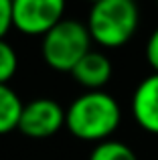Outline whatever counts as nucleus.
Segmentation results:
<instances>
[{"mask_svg": "<svg viewBox=\"0 0 158 160\" xmlns=\"http://www.w3.org/2000/svg\"><path fill=\"white\" fill-rule=\"evenodd\" d=\"M132 116L142 130L158 134V73L144 77L134 89Z\"/></svg>", "mask_w": 158, "mask_h": 160, "instance_id": "nucleus-6", "label": "nucleus"}, {"mask_svg": "<svg viewBox=\"0 0 158 160\" xmlns=\"http://www.w3.org/2000/svg\"><path fill=\"white\" fill-rule=\"evenodd\" d=\"M89 2H91V4H95V2H99V0H89Z\"/></svg>", "mask_w": 158, "mask_h": 160, "instance_id": "nucleus-13", "label": "nucleus"}, {"mask_svg": "<svg viewBox=\"0 0 158 160\" xmlns=\"http://www.w3.org/2000/svg\"><path fill=\"white\" fill-rule=\"evenodd\" d=\"M122 109L106 91H85L65 109V126L79 140L106 142L118 130Z\"/></svg>", "mask_w": 158, "mask_h": 160, "instance_id": "nucleus-1", "label": "nucleus"}, {"mask_svg": "<svg viewBox=\"0 0 158 160\" xmlns=\"http://www.w3.org/2000/svg\"><path fill=\"white\" fill-rule=\"evenodd\" d=\"M156 4H158V0H156Z\"/></svg>", "mask_w": 158, "mask_h": 160, "instance_id": "nucleus-15", "label": "nucleus"}, {"mask_svg": "<svg viewBox=\"0 0 158 160\" xmlns=\"http://www.w3.org/2000/svg\"><path fill=\"white\" fill-rule=\"evenodd\" d=\"M132 2H136V0H132Z\"/></svg>", "mask_w": 158, "mask_h": 160, "instance_id": "nucleus-14", "label": "nucleus"}, {"mask_svg": "<svg viewBox=\"0 0 158 160\" xmlns=\"http://www.w3.org/2000/svg\"><path fill=\"white\" fill-rule=\"evenodd\" d=\"M18 69V57L12 45L0 39V83H8Z\"/></svg>", "mask_w": 158, "mask_h": 160, "instance_id": "nucleus-10", "label": "nucleus"}, {"mask_svg": "<svg viewBox=\"0 0 158 160\" xmlns=\"http://www.w3.org/2000/svg\"><path fill=\"white\" fill-rule=\"evenodd\" d=\"M12 28V0H0V39Z\"/></svg>", "mask_w": 158, "mask_h": 160, "instance_id": "nucleus-11", "label": "nucleus"}, {"mask_svg": "<svg viewBox=\"0 0 158 160\" xmlns=\"http://www.w3.org/2000/svg\"><path fill=\"white\" fill-rule=\"evenodd\" d=\"M63 14L65 0H12V27L24 35L45 37Z\"/></svg>", "mask_w": 158, "mask_h": 160, "instance_id": "nucleus-4", "label": "nucleus"}, {"mask_svg": "<svg viewBox=\"0 0 158 160\" xmlns=\"http://www.w3.org/2000/svg\"><path fill=\"white\" fill-rule=\"evenodd\" d=\"M146 61L152 67V71L158 73V28H154V32L146 43Z\"/></svg>", "mask_w": 158, "mask_h": 160, "instance_id": "nucleus-12", "label": "nucleus"}, {"mask_svg": "<svg viewBox=\"0 0 158 160\" xmlns=\"http://www.w3.org/2000/svg\"><path fill=\"white\" fill-rule=\"evenodd\" d=\"M91 35L87 24L75 18H63L43 37L41 53L53 71L71 73L75 65L91 51Z\"/></svg>", "mask_w": 158, "mask_h": 160, "instance_id": "nucleus-3", "label": "nucleus"}, {"mask_svg": "<svg viewBox=\"0 0 158 160\" xmlns=\"http://www.w3.org/2000/svg\"><path fill=\"white\" fill-rule=\"evenodd\" d=\"M65 126V109L51 98H37L24 103L18 132L32 140L51 138Z\"/></svg>", "mask_w": 158, "mask_h": 160, "instance_id": "nucleus-5", "label": "nucleus"}, {"mask_svg": "<svg viewBox=\"0 0 158 160\" xmlns=\"http://www.w3.org/2000/svg\"><path fill=\"white\" fill-rule=\"evenodd\" d=\"M24 103L16 95L12 87L6 83H0V136L12 130H18V122L22 116Z\"/></svg>", "mask_w": 158, "mask_h": 160, "instance_id": "nucleus-8", "label": "nucleus"}, {"mask_svg": "<svg viewBox=\"0 0 158 160\" xmlns=\"http://www.w3.org/2000/svg\"><path fill=\"white\" fill-rule=\"evenodd\" d=\"M89 160H138L136 152L128 144L118 140L99 142L89 154Z\"/></svg>", "mask_w": 158, "mask_h": 160, "instance_id": "nucleus-9", "label": "nucleus"}, {"mask_svg": "<svg viewBox=\"0 0 158 160\" xmlns=\"http://www.w3.org/2000/svg\"><path fill=\"white\" fill-rule=\"evenodd\" d=\"M138 20L140 12L132 0H99L91 4L87 28L97 45L116 49L134 37Z\"/></svg>", "mask_w": 158, "mask_h": 160, "instance_id": "nucleus-2", "label": "nucleus"}, {"mask_svg": "<svg viewBox=\"0 0 158 160\" xmlns=\"http://www.w3.org/2000/svg\"><path fill=\"white\" fill-rule=\"evenodd\" d=\"M73 79L87 91H103L111 79V61L99 51H89L71 71Z\"/></svg>", "mask_w": 158, "mask_h": 160, "instance_id": "nucleus-7", "label": "nucleus"}]
</instances>
